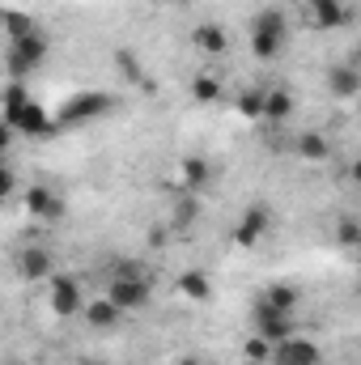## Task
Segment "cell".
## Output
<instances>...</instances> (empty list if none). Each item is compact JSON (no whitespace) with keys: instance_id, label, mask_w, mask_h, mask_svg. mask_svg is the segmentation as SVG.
<instances>
[{"instance_id":"obj_1","label":"cell","mask_w":361,"mask_h":365,"mask_svg":"<svg viewBox=\"0 0 361 365\" xmlns=\"http://www.w3.org/2000/svg\"><path fill=\"white\" fill-rule=\"evenodd\" d=\"M285 43H289V21H285V13H280V9H260V13L251 17V56H255L260 64H268V60H276V56L285 51Z\"/></svg>"},{"instance_id":"obj_2","label":"cell","mask_w":361,"mask_h":365,"mask_svg":"<svg viewBox=\"0 0 361 365\" xmlns=\"http://www.w3.org/2000/svg\"><path fill=\"white\" fill-rule=\"evenodd\" d=\"M115 110V98L102 90H77L68 93L64 102H60V110H56V123L60 128H86L93 119H106Z\"/></svg>"},{"instance_id":"obj_3","label":"cell","mask_w":361,"mask_h":365,"mask_svg":"<svg viewBox=\"0 0 361 365\" xmlns=\"http://www.w3.org/2000/svg\"><path fill=\"white\" fill-rule=\"evenodd\" d=\"M106 297H111L123 314H136V310L149 306L153 284H149V276L141 272V268H119V272L111 276V284H106Z\"/></svg>"},{"instance_id":"obj_4","label":"cell","mask_w":361,"mask_h":365,"mask_svg":"<svg viewBox=\"0 0 361 365\" xmlns=\"http://www.w3.org/2000/svg\"><path fill=\"white\" fill-rule=\"evenodd\" d=\"M43 60H47V34H43V30H34V34L9 43V73H13V81L30 77Z\"/></svg>"},{"instance_id":"obj_5","label":"cell","mask_w":361,"mask_h":365,"mask_svg":"<svg viewBox=\"0 0 361 365\" xmlns=\"http://www.w3.org/2000/svg\"><path fill=\"white\" fill-rule=\"evenodd\" d=\"M268 230H272V208H264V204H251V208L238 217V230H234L238 251H255V247L268 238Z\"/></svg>"},{"instance_id":"obj_6","label":"cell","mask_w":361,"mask_h":365,"mask_svg":"<svg viewBox=\"0 0 361 365\" xmlns=\"http://www.w3.org/2000/svg\"><path fill=\"white\" fill-rule=\"evenodd\" d=\"M90 302H81V280L77 276H51V314L56 319H77L86 314Z\"/></svg>"},{"instance_id":"obj_7","label":"cell","mask_w":361,"mask_h":365,"mask_svg":"<svg viewBox=\"0 0 361 365\" xmlns=\"http://www.w3.org/2000/svg\"><path fill=\"white\" fill-rule=\"evenodd\" d=\"M251 323H255V336H264V340H272V344H280V340H289V336H293V314H285V310L268 306L264 297L255 302Z\"/></svg>"},{"instance_id":"obj_8","label":"cell","mask_w":361,"mask_h":365,"mask_svg":"<svg viewBox=\"0 0 361 365\" xmlns=\"http://www.w3.org/2000/svg\"><path fill=\"white\" fill-rule=\"evenodd\" d=\"M272 365H323V357H319V344H315V340L289 336V340H280V344H276Z\"/></svg>"},{"instance_id":"obj_9","label":"cell","mask_w":361,"mask_h":365,"mask_svg":"<svg viewBox=\"0 0 361 365\" xmlns=\"http://www.w3.org/2000/svg\"><path fill=\"white\" fill-rule=\"evenodd\" d=\"M4 128H13V132H21V136H51L60 123L47 115V106H43V102H34V98H30V106H26L13 123H4Z\"/></svg>"},{"instance_id":"obj_10","label":"cell","mask_w":361,"mask_h":365,"mask_svg":"<svg viewBox=\"0 0 361 365\" xmlns=\"http://www.w3.org/2000/svg\"><path fill=\"white\" fill-rule=\"evenodd\" d=\"M26 212L39 217V221H60V217H64V200H60L47 182H34V187L26 191Z\"/></svg>"},{"instance_id":"obj_11","label":"cell","mask_w":361,"mask_h":365,"mask_svg":"<svg viewBox=\"0 0 361 365\" xmlns=\"http://www.w3.org/2000/svg\"><path fill=\"white\" fill-rule=\"evenodd\" d=\"M191 43H195V51H204V56H225V51H230V34H225L217 21H200V26L191 30Z\"/></svg>"},{"instance_id":"obj_12","label":"cell","mask_w":361,"mask_h":365,"mask_svg":"<svg viewBox=\"0 0 361 365\" xmlns=\"http://www.w3.org/2000/svg\"><path fill=\"white\" fill-rule=\"evenodd\" d=\"M327 90H332V98H357L361 93V68L357 64H332V68H327Z\"/></svg>"},{"instance_id":"obj_13","label":"cell","mask_w":361,"mask_h":365,"mask_svg":"<svg viewBox=\"0 0 361 365\" xmlns=\"http://www.w3.org/2000/svg\"><path fill=\"white\" fill-rule=\"evenodd\" d=\"M179 182L187 191H204V187L213 182V162H208V158H183Z\"/></svg>"},{"instance_id":"obj_14","label":"cell","mask_w":361,"mask_h":365,"mask_svg":"<svg viewBox=\"0 0 361 365\" xmlns=\"http://www.w3.org/2000/svg\"><path fill=\"white\" fill-rule=\"evenodd\" d=\"M17 272L26 276V280H51V255L43 251V247H30V251H21V259H17Z\"/></svg>"},{"instance_id":"obj_15","label":"cell","mask_w":361,"mask_h":365,"mask_svg":"<svg viewBox=\"0 0 361 365\" xmlns=\"http://www.w3.org/2000/svg\"><path fill=\"white\" fill-rule=\"evenodd\" d=\"M119 319H123V310H119L111 297H98V302H90V306H86V323H90L93 331H111Z\"/></svg>"},{"instance_id":"obj_16","label":"cell","mask_w":361,"mask_h":365,"mask_svg":"<svg viewBox=\"0 0 361 365\" xmlns=\"http://www.w3.org/2000/svg\"><path fill=\"white\" fill-rule=\"evenodd\" d=\"M306 13H310V21H315L319 30H336V26H345V21H349L345 0H323V4H315V9H306Z\"/></svg>"},{"instance_id":"obj_17","label":"cell","mask_w":361,"mask_h":365,"mask_svg":"<svg viewBox=\"0 0 361 365\" xmlns=\"http://www.w3.org/2000/svg\"><path fill=\"white\" fill-rule=\"evenodd\" d=\"M289 115H293V93L280 90V86H268V93H264V119L285 123Z\"/></svg>"},{"instance_id":"obj_18","label":"cell","mask_w":361,"mask_h":365,"mask_svg":"<svg viewBox=\"0 0 361 365\" xmlns=\"http://www.w3.org/2000/svg\"><path fill=\"white\" fill-rule=\"evenodd\" d=\"M298 153H302L306 162H327V158H332V145H327L323 132H302V136H298Z\"/></svg>"},{"instance_id":"obj_19","label":"cell","mask_w":361,"mask_h":365,"mask_svg":"<svg viewBox=\"0 0 361 365\" xmlns=\"http://www.w3.org/2000/svg\"><path fill=\"white\" fill-rule=\"evenodd\" d=\"M26 106H30V90H26V81H9V86H4V123H13Z\"/></svg>"},{"instance_id":"obj_20","label":"cell","mask_w":361,"mask_h":365,"mask_svg":"<svg viewBox=\"0 0 361 365\" xmlns=\"http://www.w3.org/2000/svg\"><path fill=\"white\" fill-rule=\"evenodd\" d=\"M191 98L204 102V106H213V102L221 98V77H217V73H195V77H191Z\"/></svg>"},{"instance_id":"obj_21","label":"cell","mask_w":361,"mask_h":365,"mask_svg":"<svg viewBox=\"0 0 361 365\" xmlns=\"http://www.w3.org/2000/svg\"><path fill=\"white\" fill-rule=\"evenodd\" d=\"M298 297H302V293H298L293 284H285V280L268 284V293H264V302L276 306V310H285V314H293V310H298Z\"/></svg>"},{"instance_id":"obj_22","label":"cell","mask_w":361,"mask_h":365,"mask_svg":"<svg viewBox=\"0 0 361 365\" xmlns=\"http://www.w3.org/2000/svg\"><path fill=\"white\" fill-rule=\"evenodd\" d=\"M179 293L183 297H191V302H208V293H213V284H208V276L204 272H183L179 276Z\"/></svg>"},{"instance_id":"obj_23","label":"cell","mask_w":361,"mask_h":365,"mask_svg":"<svg viewBox=\"0 0 361 365\" xmlns=\"http://www.w3.org/2000/svg\"><path fill=\"white\" fill-rule=\"evenodd\" d=\"M39 26H34V17H26L21 9H9L4 13V38L13 43V38H26V34H34Z\"/></svg>"},{"instance_id":"obj_24","label":"cell","mask_w":361,"mask_h":365,"mask_svg":"<svg viewBox=\"0 0 361 365\" xmlns=\"http://www.w3.org/2000/svg\"><path fill=\"white\" fill-rule=\"evenodd\" d=\"M272 353H276V344L264 340V336H251V340L243 344V357H247L251 365H272Z\"/></svg>"},{"instance_id":"obj_25","label":"cell","mask_w":361,"mask_h":365,"mask_svg":"<svg viewBox=\"0 0 361 365\" xmlns=\"http://www.w3.org/2000/svg\"><path fill=\"white\" fill-rule=\"evenodd\" d=\"M264 93H268V90L238 93V115H243V119H264Z\"/></svg>"},{"instance_id":"obj_26","label":"cell","mask_w":361,"mask_h":365,"mask_svg":"<svg viewBox=\"0 0 361 365\" xmlns=\"http://www.w3.org/2000/svg\"><path fill=\"white\" fill-rule=\"evenodd\" d=\"M336 242H340V247H353V251H357V242H361V225H357V221H340V225H336Z\"/></svg>"},{"instance_id":"obj_27","label":"cell","mask_w":361,"mask_h":365,"mask_svg":"<svg viewBox=\"0 0 361 365\" xmlns=\"http://www.w3.org/2000/svg\"><path fill=\"white\" fill-rule=\"evenodd\" d=\"M13 187H17V179H13V166H4V170H0V195H9Z\"/></svg>"},{"instance_id":"obj_28","label":"cell","mask_w":361,"mask_h":365,"mask_svg":"<svg viewBox=\"0 0 361 365\" xmlns=\"http://www.w3.org/2000/svg\"><path fill=\"white\" fill-rule=\"evenodd\" d=\"M349 182H357V187H361V158L349 166Z\"/></svg>"},{"instance_id":"obj_29","label":"cell","mask_w":361,"mask_h":365,"mask_svg":"<svg viewBox=\"0 0 361 365\" xmlns=\"http://www.w3.org/2000/svg\"><path fill=\"white\" fill-rule=\"evenodd\" d=\"M179 365H204V361H200V357H191V353H187V357H179Z\"/></svg>"},{"instance_id":"obj_30","label":"cell","mask_w":361,"mask_h":365,"mask_svg":"<svg viewBox=\"0 0 361 365\" xmlns=\"http://www.w3.org/2000/svg\"><path fill=\"white\" fill-rule=\"evenodd\" d=\"M353 64H357V68H361V43H357V56H353Z\"/></svg>"},{"instance_id":"obj_31","label":"cell","mask_w":361,"mask_h":365,"mask_svg":"<svg viewBox=\"0 0 361 365\" xmlns=\"http://www.w3.org/2000/svg\"><path fill=\"white\" fill-rule=\"evenodd\" d=\"M302 4H306V9H315V4H323V0H302Z\"/></svg>"},{"instance_id":"obj_32","label":"cell","mask_w":361,"mask_h":365,"mask_svg":"<svg viewBox=\"0 0 361 365\" xmlns=\"http://www.w3.org/2000/svg\"><path fill=\"white\" fill-rule=\"evenodd\" d=\"M77 365H102V361H77Z\"/></svg>"},{"instance_id":"obj_33","label":"cell","mask_w":361,"mask_h":365,"mask_svg":"<svg viewBox=\"0 0 361 365\" xmlns=\"http://www.w3.org/2000/svg\"><path fill=\"white\" fill-rule=\"evenodd\" d=\"M357 259H361V242H357Z\"/></svg>"}]
</instances>
